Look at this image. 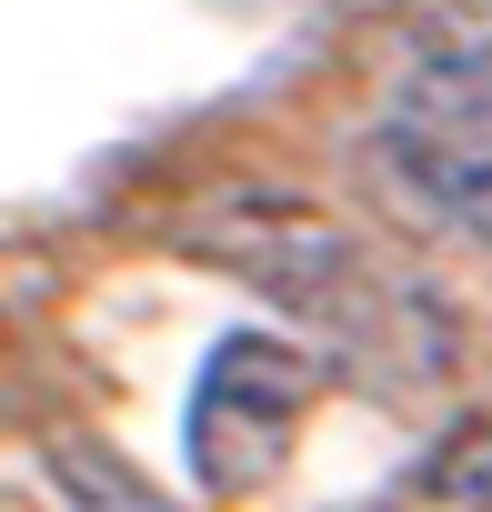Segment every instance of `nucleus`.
Here are the masks:
<instances>
[{
    "instance_id": "nucleus-1",
    "label": "nucleus",
    "mask_w": 492,
    "mask_h": 512,
    "mask_svg": "<svg viewBox=\"0 0 492 512\" xmlns=\"http://www.w3.org/2000/svg\"><path fill=\"white\" fill-rule=\"evenodd\" d=\"M181 241H191V262L231 272L272 312H292L362 382H432L452 362V312L302 191H221V201L191 211Z\"/></svg>"
},
{
    "instance_id": "nucleus-2",
    "label": "nucleus",
    "mask_w": 492,
    "mask_h": 512,
    "mask_svg": "<svg viewBox=\"0 0 492 512\" xmlns=\"http://www.w3.org/2000/svg\"><path fill=\"white\" fill-rule=\"evenodd\" d=\"M372 161L422 221L492 251V11L422 21V41L372 121Z\"/></svg>"
},
{
    "instance_id": "nucleus-3",
    "label": "nucleus",
    "mask_w": 492,
    "mask_h": 512,
    "mask_svg": "<svg viewBox=\"0 0 492 512\" xmlns=\"http://www.w3.org/2000/svg\"><path fill=\"white\" fill-rule=\"evenodd\" d=\"M322 402V352L312 342H282V332H221L191 372V402H181V462H191V492H262L292 452H302V422Z\"/></svg>"
},
{
    "instance_id": "nucleus-4",
    "label": "nucleus",
    "mask_w": 492,
    "mask_h": 512,
    "mask_svg": "<svg viewBox=\"0 0 492 512\" xmlns=\"http://www.w3.org/2000/svg\"><path fill=\"white\" fill-rule=\"evenodd\" d=\"M41 472L61 492V512H181L131 452H111L101 432H51L41 442Z\"/></svg>"
},
{
    "instance_id": "nucleus-5",
    "label": "nucleus",
    "mask_w": 492,
    "mask_h": 512,
    "mask_svg": "<svg viewBox=\"0 0 492 512\" xmlns=\"http://www.w3.org/2000/svg\"><path fill=\"white\" fill-rule=\"evenodd\" d=\"M432 492L462 512H492V412H472L442 452H432Z\"/></svg>"
},
{
    "instance_id": "nucleus-6",
    "label": "nucleus",
    "mask_w": 492,
    "mask_h": 512,
    "mask_svg": "<svg viewBox=\"0 0 492 512\" xmlns=\"http://www.w3.org/2000/svg\"><path fill=\"white\" fill-rule=\"evenodd\" d=\"M0 512H31V502H21V492H11V482H0Z\"/></svg>"
}]
</instances>
